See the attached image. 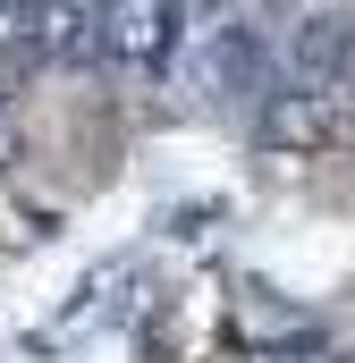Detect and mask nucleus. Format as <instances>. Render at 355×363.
<instances>
[{"instance_id": "0eeeda50", "label": "nucleus", "mask_w": 355, "mask_h": 363, "mask_svg": "<svg viewBox=\"0 0 355 363\" xmlns=\"http://www.w3.org/2000/svg\"><path fill=\"white\" fill-rule=\"evenodd\" d=\"M347 93H355V85H347Z\"/></svg>"}, {"instance_id": "20e7f679", "label": "nucleus", "mask_w": 355, "mask_h": 363, "mask_svg": "<svg viewBox=\"0 0 355 363\" xmlns=\"http://www.w3.org/2000/svg\"><path fill=\"white\" fill-rule=\"evenodd\" d=\"M288 85H322L347 93L355 85V17H305L288 43Z\"/></svg>"}, {"instance_id": "f257e3e1", "label": "nucleus", "mask_w": 355, "mask_h": 363, "mask_svg": "<svg viewBox=\"0 0 355 363\" xmlns=\"http://www.w3.org/2000/svg\"><path fill=\"white\" fill-rule=\"evenodd\" d=\"M254 135L263 152H339L355 144V93H322V85H288V93H263L254 110Z\"/></svg>"}, {"instance_id": "39448f33", "label": "nucleus", "mask_w": 355, "mask_h": 363, "mask_svg": "<svg viewBox=\"0 0 355 363\" xmlns=\"http://www.w3.org/2000/svg\"><path fill=\"white\" fill-rule=\"evenodd\" d=\"M34 60H51L43 0H0V68H9V77H26Z\"/></svg>"}, {"instance_id": "f03ea898", "label": "nucleus", "mask_w": 355, "mask_h": 363, "mask_svg": "<svg viewBox=\"0 0 355 363\" xmlns=\"http://www.w3.org/2000/svg\"><path fill=\"white\" fill-rule=\"evenodd\" d=\"M178 26H186L178 0H102V60L153 77V68H170Z\"/></svg>"}, {"instance_id": "423d86ee", "label": "nucleus", "mask_w": 355, "mask_h": 363, "mask_svg": "<svg viewBox=\"0 0 355 363\" xmlns=\"http://www.w3.org/2000/svg\"><path fill=\"white\" fill-rule=\"evenodd\" d=\"M305 363H347V355H330V347H322V355H305Z\"/></svg>"}, {"instance_id": "7ed1b4c3", "label": "nucleus", "mask_w": 355, "mask_h": 363, "mask_svg": "<svg viewBox=\"0 0 355 363\" xmlns=\"http://www.w3.org/2000/svg\"><path fill=\"white\" fill-rule=\"evenodd\" d=\"M271 85V43L254 26H237V17H220L212 34H203V93H220V101H254Z\"/></svg>"}]
</instances>
